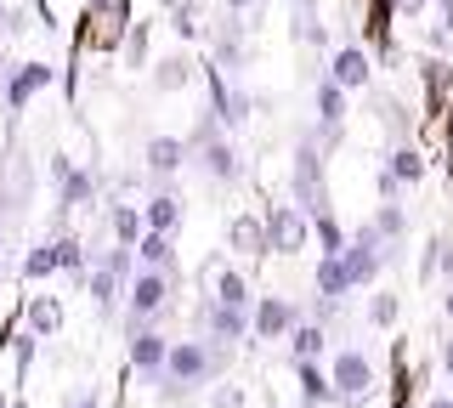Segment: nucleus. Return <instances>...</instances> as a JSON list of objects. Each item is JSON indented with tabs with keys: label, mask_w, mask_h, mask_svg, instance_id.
Listing matches in <instances>:
<instances>
[{
	"label": "nucleus",
	"mask_w": 453,
	"mask_h": 408,
	"mask_svg": "<svg viewBox=\"0 0 453 408\" xmlns=\"http://www.w3.org/2000/svg\"><path fill=\"white\" fill-rule=\"evenodd\" d=\"M226 351L233 346H216V341H170V363H165V380H159V397L165 403H181L193 397L204 380H216L226 369Z\"/></svg>",
	"instance_id": "1"
},
{
	"label": "nucleus",
	"mask_w": 453,
	"mask_h": 408,
	"mask_svg": "<svg viewBox=\"0 0 453 408\" xmlns=\"http://www.w3.org/2000/svg\"><path fill=\"white\" fill-rule=\"evenodd\" d=\"M188 142H193V153H198V165H204L210 181H238L244 176V159H238V148L226 142L216 114H198V131L188 136Z\"/></svg>",
	"instance_id": "2"
},
{
	"label": "nucleus",
	"mask_w": 453,
	"mask_h": 408,
	"mask_svg": "<svg viewBox=\"0 0 453 408\" xmlns=\"http://www.w3.org/2000/svg\"><path fill=\"white\" fill-rule=\"evenodd\" d=\"M289 188H295L289 204H301L306 216H323V210H329V188H323V142H311V136H306V142L295 148Z\"/></svg>",
	"instance_id": "3"
},
{
	"label": "nucleus",
	"mask_w": 453,
	"mask_h": 408,
	"mask_svg": "<svg viewBox=\"0 0 453 408\" xmlns=\"http://www.w3.org/2000/svg\"><path fill=\"white\" fill-rule=\"evenodd\" d=\"M170 289H176V278L136 266V278L125 284V318H131V329H153V323H159L165 301H170Z\"/></svg>",
	"instance_id": "4"
},
{
	"label": "nucleus",
	"mask_w": 453,
	"mask_h": 408,
	"mask_svg": "<svg viewBox=\"0 0 453 408\" xmlns=\"http://www.w3.org/2000/svg\"><path fill=\"white\" fill-rule=\"evenodd\" d=\"M391 256H396V250H391V244H380V238L368 233V221H363V227L351 233V244L340 250V266H346V284H351V289H368V284H374V278L391 266Z\"/></svg>",
	"instance_id": "5"
},
{
	"label": "nucleus",
	"mask_w": 453,
	"mask_h": 408,
	"mask_svg": "<svg viewBox=\"0 0 453 408\" xmlns=\"http://www.w3.org/2000/svg\"><path fill=\"white\" fill-rule=\"evenodd\" d=\"M311 250V216L301 204H273L266 210V256H301Z\"/></svg>",
	"instance_id": "6"
},
{
	"label": "nucleus",
	"mask_w": 453,
	"mask_h": 408,
	"mask_svg": "<svg viewBox=\"0 0 453 408\" xmlns=\"http://www.w3.org/2000/svg\"><path fill=\"white\" fill-rule=\"evenodd\" d=\"M46 86H57L51 63H12V68H0V103H6V114H23Z\"/></svg>",
	"instance_id": "7"
},
{
	"label": "nucleus",
	"mask_w": 453,
	"mask_h": 408,
	"mask_svg": "<svg viewBox=\"0 0 453 408\" xmlns=\"http://www.w3.org/2000/svg\"><path fill=\"white\" fill-rule=\"evenodd\" d=\"M329 380H334V397L340 403H363L374 391V358L363 346H340L334 363H329Z\"/></svg>",
	"instance_id": "8"
},
{
	"label": "nucleus",
	"mask_w": 453,
	"mask_h": 408,
	"mask_svg": "<svg viewBox=\"0 0 453 408\" xmlns=\"http://www.w3.org/2000/svg\"><path fill=\"white\" fill-rule=\"evenodd\" d=\"M125 358H131V374H136V380H148V386L159 391L165 363H170V341L159 335V323H153V329H131V341H125Z\"/></svg>",
	"instance_id": "9"
},
{
	"label": "nucleus",
	"mask_w": 453,
	"mask_h": 408,
	"mask_svg": "<svg viewBox=\"0 0 453 408\" xmlns=\"http://www.w3.org/2000/svg\"><path fill=\"white\" fill-rule=\"evenodd\" d=\"M193 323L204 329V341H216V346H238V341L250 335V312H238V306H221V301H210V295H198Z\"/></svg>",
	"instance_id": "10"
},
{
	"label": "nucleus",
	"mask_w": 453,
	"mask_h": 408,
	"mask_svg": "<svg viewBox=\"0 0 453 408\" xmlns=\"http://www.w3.org/2000/svg\"><path fill=\"white\" fill-rule=\"evenodd\" d=\"M295 323H301V306H295L289 295H255V312H250L255 341H289Z\"/></svg>",
	"instance_id": "11"
},
{
	"label": "nucleus",
	"mask_w": 453,
	"mask_h": 408,
	"mask_svg": "<svg viewBox=\"0 0 453 408\" xmlns=\"http://www.w3.org/2000/svg\"><path fill=\"white\" fill-rule=\"evenodd\" d=\"M198 284H204V295H210V301H221V306H238V312H255L250 278L238 273V266H226V261H204Z\"/></svg>",
	"instance_id": "12"
},
{
	"label": "nucleus",
	"mask_w": 453,
	"mask_h": 408,
	"mask_svg": "<svg viewBox=\"0 0 453 408\" xmlns=\"http://www.w3.org/2000/svg\"><path fill=\"white\" fill-rule=\"evenodd\" d=\"M51 181H57V204H63V216L96 199V176L85 171L80 159H68V153H51Z\"/></svg>",
	"instance_id": "13"
},
{
	"label": "nucleus",
	"mask_w": 453,
	"mask_h": 408,
	"mask_svg": "<svg viewBox=\"0 0 453 408\" xmlns=\"http://www.w3.org/2000/svg\"><path fill=\"white\" fill-rule=\"evenodd\" d=\"M311 108H318V142L323 148H334L340 142V131H346V91L334 86L329 74L318 80V91H311Z\"/></svg>",
	"instance_id": "14"
},
{
	"label": "nucleus",
	"mask_w": 453,
	"mask_h": 408,
	"mask_svg": "<svg viewBox=\"0 0 453 408\" xmlns=\"http://www.w3.org/2000/svg\"><path fill=\"white\" fill-rule=\"evenodd\" d=\"M329 80L340 91H368V80H374V58H368L363 46H334V58H329Z\"/></svg>",
	"instance_id": "15"
},
{
	"label": "nucleus",
	"mask_w": 453,
	"mask_h": 408,
	"mask_svg": "<svg viewBox=\"0 0 453 408\" xmlns=\"http://www.w3.org/2000/svg\"><path fill=\"white\" fill-rule=\"evenodd\" d=\"M193 159V142L188 136H148V148H142V165H148V176H176L181 165Z\"/></svg>",
	"instance_id": "16"
},
{
	"label": "nucleus",
	"mask_w": 453,
	"mask_h": 408,
	"mask_svg": "<svg viewBox=\"0 0 453 408\" xmlns=\"http://www.w3.org/2000/svg\"><path fill=\"white\" fill-rule=\"evenodd\" d=\"M103 18H96V35H91V46L96 51H119V40H131V0H103Z\"/></svg>",
	"instance_id": "17"
},
{
	"label": "nucleus",
	"mask_w": 453,
	"mask_h": 408,
	"mask_svg": "<svg viewBox=\"0 0 453 408\" xmlns=\"http://www.w3.org/2000/svg\"><path fill=\"white\" fill-rule=\"evenodd\" d=\"M226 250L233 256H266V216H255V210H238L233 221H226Z\"/></svg>",
	"instance_id": "18"
},
{
	"label": "nucleus",
	"mask_w": 453,
	"mask_h": 408,
	"mask_svg": "<svg viewBox=\"0 0 453 408\" xmlns=\"http://www.w3.org/2000/svg\"><path fill=\"white\" fill-rule=\"evenodd\" d=\"M142 227L159 233V238H176V227H181V199L170 188L148 193V199H142Z\"/></svg>",
	"instance_id": "19"
},
{
	"label": "nucleus",
	"mask_w": 453,
	"mask_h": 408,
	"mask_svg": "<svg viewBox=\"0 0 453 408\" xmlns=\"http://www.w3.org/2000/svg\"><path fill=\"white\" fill-rule=\"evenodd\" d=\"M63 301H57V295H28V301H23V329L28 335H40V341H46V335H57V329H63Z\"/></svg>",
	"instance_id": "20"
},
{
	"label": "nucleus",
	"mask_w": 453,
	"mask_h": 408,
	"mask_svg": "<svg viewBox=\"0 0 453 408\" xmlns=\"http://www.w3.org/2000/svg\"><path fill=\"white\" fill-rule=\"evenodd\" d=\"M148 68H153V91H181L198 74V63L188 58V51H165V58H153Z\"/></svg>",
	"instance_id": "21"
},
{
	"label": "nucleus",
	"mask_w": 453,
	"mask_h": 408,
	"mask_svg": "<svg viewBox=\"0 0 453 408\" xmlns=\"http://www.w3.org/2000/svg\"><path fill=\"white\" fill-rule=\"evenodd\" d=\"M386 171L396 176V188H419V181H425V171H431V165H425V153H419L414 142H396V148L386 153Z\"/></svg>",
	"instance_id": "22"
},
{
	"label": "nucleus",
	"mask_w": 453,
	"mask_h": 408,
	"mask_svg": "<svg viewBox=\"0 0 453 408\" xmlns=\"http://www.w3.org/2000/svg\"><path fill=\"white\" fill-rule=\"evenodd\" d=\"M295 386H301V403H306V408L340 403V397H334V380H329V369H318V363H295Z\"/></svg>",
	"instance_id": "23"
},
{
	"label": "nucleus",
	"mask_w": 453,
	"mask_h": 408,
	"mask_svg": "<svg viewBox=\"0 0 453 408\" xmlns=\"http://www.w3.org/2000/svg\"><path fill=\"white\" fill-rule=\"evenodd\" d=\"M136 266H148V273H165V278H176V238L142 233V244H136Z\"/></svg>",
	"instance_id": "24"
},
{
	"label": "nucleus",
	"mask_w": 453,
	"mask_h": 408,
	"mask_svg": "<svg viewBox=\"0 0 453 408\" xmlns=\"http://www.w3.org/2000/svg\"><path fill=\"white\" fill-rule=\"evenodd\" d=\"M289 35L301 40V46H329V29H323V18H318V0H295Z\"/></svg>",
	"instance_id": "25"
},
{
	"label": "nucleus",
	"mask_w": 453,
	"mask_h": 408,
	"mask_svg": "<svg viewBox=\"0 0 453 408\" xmlns=\"http://www.w3.org/2000/svg\"><path fill=\"white\" fill-rule=\"evenodd\" d=\"M108 233H113V244H119V250H136L142 233H148V227H142V204H113L108 210Z\"/></svg>",
	"instance_id": "26"
},
{
	"label": "nucleus",
	"mask_w": 453,
	"mask_h": 408,
	"mask_svg": "<svg viewBox=\"0 0 453 408\" xmlns=\"http://www.w3.org/2000/svg\"><path fill=\"white\" fill-rule=\"evenodd\" d=\"M368 233H374L380 238V244H403V238H408V210L403 204H380L374 210V216H368Z\"/></svg>",
	"instance_id": "27"
},
{
	"label": "nucleus",
	"mask_w": 453,
	"mask_h": 408,
	"mask_svg": "<svg viewBox=\"0 0 453 408\" xmlns=\"http://www.w3.org/2000/svg\"><path fill=\"white\" fill-rule=\"evenodd\" d=\"M323 346H329V335H323V323H295V335H289V358L295 363H318L323 358Z\"/></svg>",
	"instance_id": "28"
},
{
	"label": "nucleus",
	"mask_w": 453,
	"mask_h": 408,
	"mask_svg": "<svg viewBox=\"0 0 453 408\" xmlns=\"http://www.w3.org/2000/svg\"><path fill=\"white\" fill-rule=\"evenodd\" d=\"M363 318L374 323V329H391V323L403 318V295H396V289H374V295H368V306H363Z\"/></svg>",
	"instance_id": "29"
},
{
	"label": "nucleus",
	"mask_w": 453,
	"mask_h": 408,
	"mask_svg": "<svg viewBox=\"0 0 453 408\" xmlns=\"http://www.w3.org/2000/svg\"><path fill=\"white\" fill-rule=\"evenodd\" d=\"M419 80H425V96H431V103H448V96H453V68L442 58H425Z\"/></svg>",
	"instance_id": "30"
},
{
	"label": "nucleus",
	"mask_w": 453,
	"mask_h": 408,
	"mask_svg": "<svg viewBox=\"0 0 453 408\" xmlns=\"http://www.w3.org/2000/svg\"><path fill=\"white\" fill-rule=\"evenodd\" d=\"M311 238L323 244V256H340V250L351 244V233L334 221V210H323V216H311Z\"/></svg>",
	"instance_id": "31"
},
{
	"label": "nucleus",
	"mask_w": 453,
	"mask_h": 408,
	"mask_svg": "<svg viewBox=\"0 0 453 408\" xmlns=\"http://www.w3.org/2000/svg\"><path fill=\"white\" fill-rule=\"evenodd\" d=\"M51 244H57V273H74L80 284H85V273H91V261H85V244H80L74 233H68V238H51Z\"/></svg>",
	"instance_id": "32"
},
{
	"label": "nucleus",
	"mask_w": 453,
	"mask_h": 408,
	"mask_svg": "<svg viewBox=\"0 0 453 408\" xmlns=\"http://www.w3.org/2000/svg\"><path fill=\"white\" fill-rule=\"evenodd\" d=\"M57 273V244H51V238H46V244H40V250H28V256H23V284H40V278H51Z\"/></svg>",
	"instance_id": "33"
},
{
	"label": "nucleus",
	"mask_w": 453,
	"mask_h": 408,
	"mask_svg": "<svg viewBox=\"0 0 453 408\" xmlns=\"http://www.w3.org/2000/svg\"><path fill=\"white\" fill-rule=\"evenodd\" d=\"M165 6H170V23H176L181 40H198V35H204V23H198V0H165Z\"/></svg>",
	"instance_id": "34"
},
{
	"label": "nucleus",
	"mask_w": 453,
	"mask_h": 408,
	"mask_svg": "<svg viewBox=\"0 0 453 408\" xmlns=\"http://www.w3.org/2000/svg\"><path fill=\"white\" fill-rule=\"evenodd\" d=\"M35 346H40V335H28L23 323L12 329V369L18 374H28V363H35Z\"/></svg>",
	"instance_id": "35"
},
{
	"label": "nucleus",
	"mask_w": 453,
	"mask_h": 408,
	"mask_svg": "<svg viewBox=\"0 0 453 408\" xmlns=\"http://www.w3.org/2000/svg\"><path fill=\"white\" fill-rule=\"evenodd\" d=\"M436 256H442V233H431V238H425V250H419V284H431V278H436Z\"/></svg>",
	"instance_id": "36"
},
{
	"label": "nucleus",
	"mask_w": 453,
	"mask_h": 408,
	"mask_svg": "<svg viewBox=\"0 0 453 408\" xmlns=\"http://www.w3.org/2000/svg\"><path fill=\"white\" fill-rule=\"evenodd\" d=\"M125 58H131V63H148V23H136V29H131V40H125Z\"/></svg>",
	"instance_id": "37"
},
{
	"label": "nucleus",
	"mask_w": 453,
	"mask_h": 408,
	"mask_svg": "<svg viewBox=\"0 0 453 408\" xmlns=\"http://www.w3.org/2000/svg\"><path fill=\"white\" fill-rule=\"evenodd\" d=\"M374 193H380V204H396V193H403V188H396V176L386 171V165H380V176H374Z\"/></svg>",
	"instance_id": "38"
},
{
	"label": "nucleus",
	"mask_w": 453,
	"mask_h": 408,
	"mask_svg": "<svg viewBox=\"0 0 453 408\" xmlns=\"http://www.w3.org/2000/svg\"><path fill=\"white\" fill-rule=\"evenodd\" d=\"M436 278H448V289H453V233H442V256H436Z\"/></svg>",
	"instance_id": "39"
},
{
	"label": "nucleus",
	"mask_w": 453,
	"mask_h": 408,
	"mask_svg": "<svg viewBox=\"0 0 453 408\" xmlns=\"http://www.w3.org/2000/svg\"><path fill=\"white\" fill-rule=\"evenodd\" d=\"M425 46H431V51H448L453 46V29H448V23H431V29H425Z\"/></svg>",
	"instance_id": "40"
},
{
	"label": "nucleus",
	"mask_w": 453,
	"mask_h": 408,
	"mask_svg": "<svg viewBox=\"0 0 453 408\" xmlns=\"http://www.w3.org/2000/svg\"><path fill=\"white\" fill-rule=\"evenodd\" d=\"M391 12L414 23V18H425V12H431V0H391Z\"/></svg>",
	"instance_id": "41"
},
{
	"label": "nucleus",
	"mask_w": 453,
	"mask_h": 408,
	"mask_svg": "<svg viewBox=\"0 0 453 408\" xmlns=\"http://www.w3.org/2000/svg\"><path fill=\"white\" fill-rule=\"evenodd\" d=\"M216 408H244V391H238V386H226L221 397H216Z\"/></svg>",
	"instance_id": "42"
},
{
	"label": "nucleus",
	"mask_w": 453,
	"mask_h": 408,
	"mask_svg": "<svg viewBox=\"0 0 453 408\" xmlns=\"http://www.w3.org/2000/svg\"><path fill=\"white\" fill-rule=\"evenodd\" d=\"M250 6H255V0H221V12H226V18H244Z\"/></svg>",
	"instance_id": "43"
},
{
	"label": "nucleus",
	"mask_w": 453,
	"mask_h": 408,
	"mask_svg": "<svg viewBox=\"0 0 453 408\" xmlns=\"http://www.w3.org/2000/svg\"><path fill=\"white\" fill-rule=\"evenodd\" d=\"M442 369H448V380H453V335L442 341Z\"/></svg>",
	"instance_id": "44"
},
{
	"label": "nucleus",
	"mask_w": 453,
	"mask_h": 408,
	"mask_svg": "<svg viewBox=\"0 0 453 408\" xmlns=\"http://www.w3.org/2000/svg\"><path fill=\"white\" fill-rule=\"evenodd\" d=\"M425 408H453V391H436V397L425 403Z\"/></svg>",
	"instance_id": "45"
},
{
	"label": "nucleus",
	"mask_w": 453,
	"mask_h": 408,
	"mask_svg": "<svg viewBox=\"0 0 453 408\" xmlns=\"http://www.w3.org/2000/svg\"><path fill=\"white\" fill-rule=\"evenodd\" d=\"M74 408H103V403H96V391H85V397H80Z\"/></svg>",
	"instance_id": "46"
},
{
	"label": "nucleus",
	"mask_w": 453,
	"mask_h": 408,
	"mask_svg": "<svg viewBox=\"0 0 453 408\" xmlns=\"http://www.w3.org/2000/svg\"><path fill=\"white\" fill-rule=\"evenodd\" d=\"M442 312H448V318H453V289H448V295H442Z\"/></svg>",
	"instance_id": "47"
},
{
	"label": "nucleus",
	"mask_w": 453,
	"mask_h": 408,
	"mask_svg": "<svg viewBox=\"0 0 453 408\" xmlns=\"http://www.w3.org/2000/svg\"><path fill=\"white\" fill-rule=\"evenodd\" d=\"M91 6H103V0H91Z\"/></svg>",
	"instance_id": "48"
},
{
	"label": "nucleus",
	"mask_w": 453,
	"mask_h": 408,
	"mask_svg": "<svg viewBox=\"0 0 453 408\" xmlns=\"http://www.w3.org/2000/svg\"><path fill=\"white\" fill-rule=\"evenodd\" d=\"M12 408H23V403H12Z\"/></svg>",
	"instance_id": "49"
},
{
	"label": "nucleus",
	"mask_w": 453,
	"mask_h": 408,
	"mask_svg": "<svg viewBox=\"0 0 453 408\" xmlns=\"http://www.w3.org/2000/svg\"><path fill=\"white\" fill-rule=\"evenodd\" d=\"M0 244H6V238H0Z\"/></svg>",
	"instance_id": "50"
}]
</instances>
